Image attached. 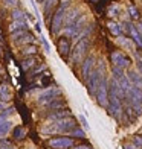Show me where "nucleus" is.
I'll list each match as a JSON object with an SVG mask.
<instances>
[{
	"instance_id": "4c0bfd02",
	"label": "nucleus",
	"mask_w": 142,
	"mask_h": 149,
	"mask_svg": "<svg viewBox=\"0 0 142 149\" xmlns=\"http://www.w3.org/2000/svg\"><path fill=\"white\" fill-rule=\"evenodd\" d=\"M5 110V102L3 100H0V111H3Z\"/></svg>"
},
{
	"instance_id": "ea45409f",
	"label": "nucleus",
	"mask_w": 142,
	"mask_h": 149,
	"mask_svg": "<svg viewBox=\"0 0 142 149\" xmlns=\"http://www.w3.org/2000/svg\"><path fill=\"white\" fill-rule=\"evenodd\" d=\"M2 149H14V148H12V146H3Z\"/></svg>"
},
{
	"instance_id": "2eb2a0df",
	"label": "nucleus",
	"mask_w": 142,
	"mask_h": 149,
	"mask_svg": "<svg viewBox=\"0 0 142 149\" xmlns=\"http://www.w3.org/2000/svg\"><path fill=\"white\" fill-rule=\"evenodd\" d=\"M28 23H26V20H15V22H12L9 24V32L14 33V32H18V31H28Z\"/></svg>"
},
{
	"instance_id": "f03ea898",
	"label": "nucleus",
	"mask_w": 142,
	"mask_h": 149,
	"mask_svg": "<svg viewBox=\"0 0 142 149\" xmlns=\"http://www.w3.org/2000/svg\"><path fill=\"white\" fill-rule=\"evenodd\" d=\"M67 6H69V0H63L61 5L58 6V9L55 11V14L52 15V20H51V31H52V33H58V31L61 29V26L64 24V15H66Z\"/></svg>"
},
{
	"instance_id": "f704fd0d",
	"label": "nucleus",
	"mask_w": 142,
	"mask_h": 149,
	"mask_svg": "<svg viewBox=\"0 0 142 149\" xmlns=\"http://www.w3.org/2000/svg\"><path fill=\"white\" fill-rule=\"evenodd\" d=\"M124 149H139V148L134 145L133 141H130V143H125V145H124Z\"/></svg>"
},
{
	"instance_id": "412c9836",
	"label": "nucleus",
	"mask_w": 142,
	"mask_h": 149,
	"mask_svg": "<svg viewBox=\"0 0 142 149\" xmlns=\"http://www.w3.org/2000/svg\"><path fill=\"white\" fill-rule=\"evenodd\" d=\"M43 12H44V17L47 20V15H49V12L52 11V8L57 5V0H43Z\"/></svg>"
},
{
	"instance_id": "5701e85b",
	"label": "nucleus",
	"mask_w": 142,
	"mask_h": 149,
	"mask_svg": "<svg viewBox=\"0 0 142 149\" xmlns=\"http://www.w3.org/2000/svg\"><path fill=\"white\" fill-rule=\"evenodd\" d=\"M25 135H26V130H25L22 125L14 126V130H12V137H14L15 140H22V139H25Z\"/></svg>"
},
{
	"instance_id": "4468645a",
	"label": "nucleus",
	"mask_w": 142,
	"mask_h": 149,
	"mask_svg": "<svg viewBox=\"0 0 142 149\" xmlns=\"http://www.w3.org/2000/svg\"><path fill=\"white\" fill-rule=\"evenodd\" d=\"M12 99V90L8 84H0V100H3V102H9Z\"/></svg>"
},
{
	"instance_id": "9d476101",
	"label": "nucleus",
	"mask_w": 142,
	"mask_h": 149,
	"mask_svg": "<svg viewBox=\"0 0 142 149\" xmlns=\"http://www.w3.org/2000/svg\"><path fill=\"white\" fill-rule=\"evenodd\" d=\"M93 69H95V56L86 58L84 63H83V67H81V74H83V78L84 79L89 78V74L92 73Z\"/></svg>"
},
{
	"instance_id": "a19ab883",
	"label": "nucleus",
	"mask_w": 142,
	"mask_h": 149,
	"mask_svg": "<svg viewBox=\"0 0 142 149\" xmlns=\"http://www.w3.org/2000/svg\"><path fill=\"white\" fill-rule=\"evenodd\" d=\"M38 2H43V0H38Z\"/></svg>"
},
{
	"instance_id": "b1692460",
	"label": "nucleus",
	"mask_w": 142,
	"mask_h": 149,
	"mask_svg": "<svg viewBox=\"0 0 142 149\" xmlns=\"http://www.w3.org/2000/svg\"><path fill=\"white\" fill-rule=\"evenodd\" d=\"M107 28H109L110 33H113L115 37H119V35H121V32H122V28H121L118 23H115V22H109Z\"/></svg>"
},
{
	"instance_id": "9b49d317",
	"label": "nucleus",
	"mask_w": 142,
	"mask_h": 149,
	"mask_svg": "<svg viewBox=\"0 0 142 149\" xmlns=\"http://www.w3.org/2000/svg\"><path fill=\"white\" fill-rule=\"evenodd\" d=\"M128 81H130V84L133 87H136V88H142V74L138 72V70H130L127 74Z\"/></svg>"
},
{
	"instance_id": "c85d7f7f",
	"label": "nucleus",
	"mask_w": 142,
	"mask_h": 149,
	"mask_svg": "<svg viewBox=\"0 0 142 149\" xmlns=\"http://www.w3.org/2000/svg\"><path fill=\"white\" fill-rule=\"evenodd\" d=\"M18 0H3V5L6 6V8H11V9H15L18 6Z\"/></svg>"
},
{
	"instance_id": "72a5a7b5",
	"label": "nucleus",
	"mask_w": 142,
	"mask_h": 149,
	"mask_svg": "<svg viewBox=\"0 0 142 149\" xmlns=\"http://www.w3.org/2000/svg\"><path fill=\"white\" fill-rule=\"evenodd\" d=\"M40 40H41V43H43V46H44L46 52L49 53V52H51V46H49V43H47V41H46V38H43V37H40Z\"/></svg>"
},
{
	"instance_id": "20e7f679",
	"label": "nucleus",
	"mask_w": 142,
	"mask_h": 149,
	"mask_svg": "<svg viewBox=\"0 0 142 149\" xmlns=\"http://www.w3.org/2000/svg\"><path fill=\"white\" fill-rule=\"evenodd\" d=\"M95 97H96V102L99 107L107 108V105H109V82H107L105 76H101L98 90L95 93Z\"/></svg>"
},
{
	"instance_id": "f3484780",
	"label": "nucleus",
	"mask_w": 142,
	"mask_h": 149,
	"mask_svg": "<svg viewBox=\"0 0 142 149\" xmlns=\"http://www.w3.org/2000/svg\"><path fill=\"white\" fill-rule=\"evenodd\" d=\"M116 43L119 44V46H122V47H125V49H128V50H134V43H133V40L131 38H125V37H118L116 38Z\"/></svg>"
},
{
	"instance_id": "423d86ee",
	"label": "nucleus",
	"mask_w": 142,
	"mask_h": 149,
	"mask_svg": "<svg viewBox=\"0 0 142 149\" xmlns=\"http://www.w3.org/2000/svg\"><path fill=\"white\" fill-rule=\"evenodd\" d=\"M12 41H14V44L17 46H25V44H34V41H35V37L32 35V33H29L28 31H18V32H14L11 35Z\"/></svg>"
},
{
	"instance_id": "473e14b6",
	"label": "nucleus",
	"mask_w": 142,
	"mask_h": 149,
	"mask_svg": "<svg viewBox=\"0 0 142 149\" xmlns=\"http://www.w3.org/2000/svg\"><path fill=\"white\" fill-rule=\"evenodd\" d=\"M109 15H110V17L118 15V6H116V5H115V6H110V8H109Z\"/></svg>"
},
{
	"instance_id": "0eeeda50",
	"label": "nucleus",
	"mask_w": 142,
	"mask_h": 149,
	"mask_svg": "<svg viewBox=\"0 0 142 149\" xmlns=\"http://www.w3.org/2000/svg\"><path fill=\"white\" fill-rule=\"evenodd\" d=\"M110 59H112L113 65L121 67V69H128V67H130V64H131L130 58L125 56V53H124V52H121V50H115V52H112Z\"/></svg>"
},
{
	"instance_id": "e433bc0d",
	"label": "nucleus",
	"mask_w": 142,
	"mask_h": 149,
	"mask_svg": "<svg viewBox=\"0 0 142 149\" xmlns=\"http://www.w3.org/2000/svg\"><path fill=\"white\" fill-rule=\"evenodd\" d=\"M73 149H92L90 146H84V145H81V146H75Z\"/></svg>"
},
{
	"instance_id": "1a4fd4ad",
	"label": "nucleus",
	"mask_w": 142,
	"mask_h": 149,
	"mask_svg": "<svg viewBox=\"0 0 142 149\" xmlns=\"http://www.w3.org/2000/svg\"><path fill=\"white\" fill-rule=\"evenodd\" d=\"M60 94H61V90L57 88V87H52V88H47V90H44L41 94H40L38 100H40V104H46V105H47L52 99L58 97Z\"/></svg>"
},
{
	"instance_id": "aec40b11",
	"label": "nucleus",
	"mask_w": 142,
	"mask_h": 149,
	"mask_svg": "<svg viewBox=\"0 0 142 149\" xmlns=\"http://www.w3.org/2000/svg\"><path fill=\"white\" fill-rule=\"evenodd\" d=\"M70 116V113L69 111H66V110H57V111H53L52 114H49V120H60V119H64V117H69Z\"/></svg>"
},
{
	"instance_id": "a878e982",
	"label": "nucleus",
	"mask_w": 142,
	"mask_h": 149,
	"mask_svg": "<svg viewBox=\"0 0 142 149\" xmlns=\"http://www.w3.org/2000/svg\"><path fill=\"white\" fill-rule=\"evenodd\" d=\"M11 17H12V20H25L26 18V12H23L22 9H18V8H15V9H12V12H11Z\"/></svg>"
},
{
	"instance_id": "ddd939ff",
	"label": "nucleus",
	"mask_w": 142,
	"mask_h": 149,
	"mask_svg": "<svg viewBox=\"0 0 142 149\" xmlns=\"http://www.w3.org/2000/svg\"><path fill=\"white\" fill-rule=\"evenodd\" d=\"M57 47H58V52L61 56H67L70 52V43L67 38H60L57 41Z\"/></svg>"
},
{
	"instance_id": "79ce46f5",
	"label": "nucleus",
	"mask_w": 142,
	"mask_h": 149,
	"mask_svg": "<svg viewBox=\"0 0 142 149\" xmlns=\"http://www.w3.org/2000/svg\"><path fill=\"white\" fill-rule=\"evenodd\" d=\"M0 50H2V49H0Z\"/></svg>"
},
{
	"instance_id": "6ab92c4d",
	"label": "nucleus",
	"mask_w": 142,
	"mask_h": 149,
	"mask_svg": "<svg viewBox=\"0 0 142 149\" xmlns=\"http://www.w3.org/2000/svg\"><path fill=\"white\" fill-rule=\"evenodd\" d=\"M37 46L35 44H29V46H25V47H22V52H20V55L22 56H34L37 53Z\"/></svg>"
},
{
	"instance_id": "7ed1b4c3",
	"label": "nucleus",
	"mask_w": 142,
	"mask_h": 149,
	"mask_svg": "<svg viewBox=\"0 0 142 149\" xmlns=\"http://www.w3.org/2000/svg\"><path fill=\"white\" fill-rule=\"evenodd\" d=\"M103 72H104V64H103V61H101L99 67L93 69L92 73L89 74V78L86 79V82H87V91H89V94H92V96H95V93H96V90H98V85H99L101 76H103Z\"/></svg>"
},
{
	"instance_id": "f8f14e48",
	"label": "nucleus",
	"mask_w": 142,
	"mask_h": 149,
	"mask_svg": "<svg viewBox=\"0 0 142 149\" xmlns=\"http://www.w3.org/2000/svg\"><path fill=\"white\" fill-rule=\"evenodd\" d=\"M124 26H127V31L130 32V35H131V40H133V43H134V44H138L139 47H142V37H141L139 31L136 29V26H133L131 23H125Z\"/></svg>"
},
{
	"instance_id": "dca6fc26",
	"label": "nucleus",
	"mask_w": 142,
	"mask_h": 149,
	"mask_svg": "<svg viewBox=\"0 0 142 149\" xmlns=\"http://www.w3.org/2000/svg\"><path fill=\"white\" fill-rule=\"evenodd\" d=\"M81 14H79V9L78 8H73V9H70L69 12H66V15H64V24L66 26H69V24H72L75 20L79 17Z\"/></svg>"
},
{
	"instance_id": "58836bf2",
	"label": "nucleus",
	"mask_w": 142,
	"mask_h": 149,
	"mask_svg": "<svg viewBox=\"0 0 142 149\" xmlns=\"http://www.w3.org/2000/svg\"><path fill=\"white\" fill-rule=\"evenodd\" d=\"M35 29H37V32L41 31V28H40V23H37V24H35Z\"/></svg>"
},
{
	"instance_id": "393cba45",
	"label": "nucleus",
	"mask_w": 142,
	"mask_h": 149,
	"mask_svg": "<svg viewBox=\"0 0 142 149\" xmlns=\"http://www.w3.org/2000/svg\"><path fill=\"white\" fill-rule=\"evenodd\" d=\"M37 64V61H35V58L34 56H29V58H26L23 63H22V70L23 72H28L29 69H32L34 65Z\"/></svg>"
},
{
	"instance_id": "c9c22d12",
	"label": "nucleus",
	"mask_w": 142,
	"mask_h": 149,
	"mask_svg": "<svg viewBox=\"0 0 142 149\" xmlns=\"http://www.w3.org/2000/svg\"><path fill=\"white\" fill-rule=\"evenodd\" d=\"M136 56H138V70L142 74V56L141 55H136Z\"/></svg>"
},
{
	"instance_id": "bb28decb",
	"label": "nucleus",
	"mask_w": 142,
	"mask_h": 149,
	"mask_svg": "<svg viewBox=\"0 0 142 149\" xmlns=\"http://www.w3.org/2000/svg\"><path fill=\"white\" fill-rule=\"evenodd\" d=\"M112 74H113V79H119V78H122L124 76V69H121V67H116V65H113L112 67Z\"/></svg>"
},
{
	"instance_id": "7c9ffc66",
	"label": "nucleus",
	"mask_w": 142,
	"mask_h": 149,
	"mask_svg": "<svg viewBox=\"0 0 142 149\" xmlns=\"http://www.w3.org/2000/svg\"><path fill=\"white\" fill-rule=\"evenodd\" d=\"M79 122H81V125L84 126V130H90V126H89V122H87V119H86V116H84V114H81V116H79Z\"/></svg>"
},
{
	"instance_id": "2f4dec72",
	"label": "nucleus",
	"mask_w": 142,
	"mask_h": 149,
	"mask_svg": "<svg viewBox=\"0 0 142 149\" xmlns=\"http://www.w3.org/2000/svg\"><path fill=\"white\" fill-rule=\"evenodd\" d=\"M133 143L136 145L139 149H142V135H134V139H133Z\"/></svg>"
},
{
	"instance_id": "4be33fe9",
	"label": "nucleus",
	"mask_w": 142,
	"mask_h": 149,
	"mask_svg": "<svg viewBox=\"0 0 142 149\" xmlns=\"http://www.w3.org/2000/svg\"><path fill=\"white\" fill-rule=\"evenodd\" d=\"M66 107V102L63 99H58V97H55V99H52L49 104H47V108H51V110H60V108H64Z\"/></svg>"
},
{
	"instance_id": "cd10ccee",
	"label": "nucleus",
	"mask_w": 142,
	"mask_h": 149,
	"mask_svg": "<svg viewBox=\"0 0 142 149\" xmlns=\"http://www.w3.org/2000/svg\"><path fill=\"white\" fill-rule=\"evenodd\" d=\"M69 134L72 135V137H77V139H84L86 137V131L81 130V128H73Z\"/></svg>"
},
{
	"instance_id": "39448f33",
	"label": "nucleus",
	"mask_w": 142,
	"mask_h": 149,
	"mask_svg": "<svg viewBox=\"0 0 142 149\" xmlns=\"http://www.w3.org/2000/svg\"><path fill=\"white\" fill-rule=\"evenodd\" d=\"M87 49H89V38H83V40H79V41H77L75 47L72 49L70 63H73V64L81 63V61L84 59V55H86Z\"/></svg>"
},
{
	"instance_id": "f257e3e1",
	"label": "nucleus",
	"mask_w": 142,
	"mask_h": 149,
	"mask_svg": "<svg viewBox=\"0 0 142 149\" xmlns=\"http://www.w3.org/2000/svg\"><path fill=\"white\" fill-rule=\"evenodd\" d=\"M73 128H77V123L73 120L72 116L60 119V120H53L51 123H46L41 128V134L43 135H52V134H60V132H70Z\"/></svg>"
},
{
	"instance_id": "c756f323",
	"label": "nucleus",
	"mask_w": 142,
	"mask_h": 149,
	"mask_svg": "<svg viewBox=\"0 0 142 149\" xmlns=\"http://www.w3.org/2000/svg\"><path fill=\"white\" fill-rule=\"evenodd\" d=\"M128 14H130V17L133 20H138L139 18V11L134 8V6H128Z\"/></svg>"
},
{
	"instance_id": "6e6552de",
	"label": "nucleus",
	"mask_w": 142,
	"mask_h": 149,
	"mask_svg": "<svg viewBox=\"0 0 142 149\" xmlns=\"http://www.w3.org/2000/svg\"><path fill=\"white\" fill-rule=\"evenodd\" d=\"M47 145L52 149H69V148H73V139H70V137H55V139H51L47 141Z\"/></svg>"
},
{
	"instance_id": "a211bd4d",
	"label": "nucleus",
	"mask_w": 142,
	"mask_h": 149,
	"mask_svg": "<svg viewBox=\"0 0 142 149\" xmlns=\"http://www.w3.org/2000/svg\"><path fill=\"white\" fill-rule=\"evenodd\" d=\"M11 128H12V122H11L9 119H8V120H5L3 123H0V140H3L6 135L9 134Z\"/></svg>"
}]
</instances>
